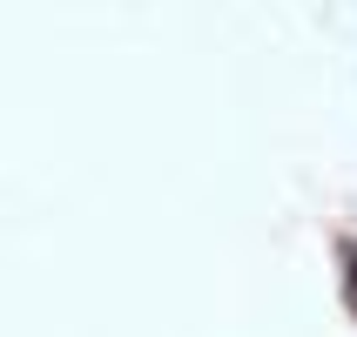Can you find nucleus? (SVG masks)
I'll return each mask as SVG.
<instances>
[{
  "instance_id": "1",
  "label": "nucleus",
  "mask_w": 357,
  "mask_h": 337,
  "mask_svg": "<svg viewBox=\"0 0 357 337\" xmlns=\"http://www.w3.org/2000/svg\"><path fill=\"white\" fill-rule=\"evenodd\" d=\"M351 297H357V250H351Z\"/></svg>"
}]
</instances>
